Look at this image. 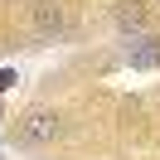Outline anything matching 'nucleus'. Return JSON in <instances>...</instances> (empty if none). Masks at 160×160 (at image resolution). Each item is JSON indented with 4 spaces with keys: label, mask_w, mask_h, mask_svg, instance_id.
Segmentation results:
<instances>
[{
    "label": "nucleus",
    "mask_w": 160,
    "mask_h": 160,
    "mask_svg": "<svg viewBox=\"0 0 160 160\" xmlns=\"http://www.w3.org/2000/svg\"><path fill=\"white\" fill-rule=\"evenodd\" d=\"M58 117H53V112H44V107H34V112H24L20 117V126H15V136L24 141V146H49L53 136H58Z\"/></svg>",
    "instance_id": "nucleus-1"
},
{
    "label": "nucleus",
    "mask_w": 160,
    "mask_h": 160,
    "mask_svg": "<svg viewBox=\"0 0 160 160\" xmlns=\"http://www.w3.org/2000/svg\"><path fill=\"white\" fill-rule=\"evenodd\" d=\"M126 58H131V68H155L160 63V39L155 34H131L126 39Z\"/></svg>",
    "instance_id": "nucleus-2"
},
{
    "label": "nucleus",
    "mask_w": 160,
    "mask_h": 160,
    "mask_svg": "<svg viewBox=\"0 0 160 160\" xmlns=\"http://www.w3.org/2000/svg\"><path fill=\"white\" fill-rule=\"evenodd\" d=\"M10 82H15V73H10V68H0V92L10 88Z\"/></svg>",
    "instance_id": "nucleus-3"
}]
</instances>
